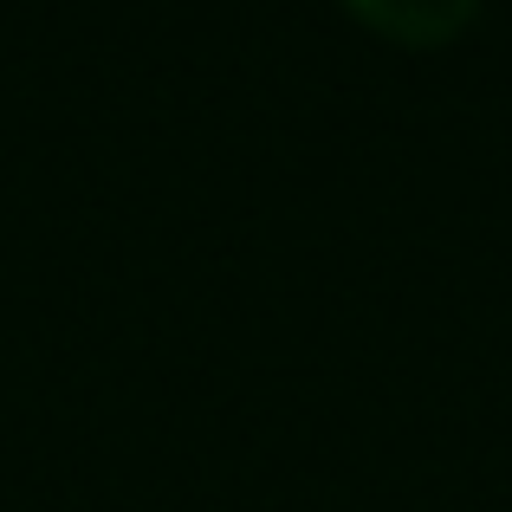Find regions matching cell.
I'll list each match as a JSON object with an SVG mask.
<instances>
[{"mask_svg": "<svg viewBox=\"0 0 512 512\" xmlns=\"http://www.w3.org/2000/svg\"><path fill=\"white\" fill-rule=\"evenodd\" d=\"M370 26H383L389 39H409V46H435V39L461 33L474 20L480 0H350Z\"/></svg>", "mask_w": 512, "mask_h": 512, "instance_id": "1", "label": "cell"}]
</instances>
